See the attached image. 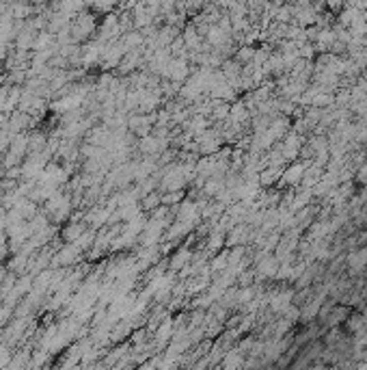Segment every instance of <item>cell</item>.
I'll return each mask as SVG.
<instances>
[{"label": "cell", "instance_id": "cell-1", "mask_svg": "<svg viewBox=\"0 0 367 370\" xmlns=\"http://www.w3.org/2000/svg\"><path fill=\"white\" fill-rule=\"evenodd\" d=\"M352 314V308L350 305H346V303H341V305H333V310L326 314V318L322 320L320 325H324V329H329V327H337V325H344L346 323V318Z\"/></svg>", "mask_w": 367, "mask_h": 370}, {"label": "cell", "instance_id": "cell-2", "mask_svg": "<svg viewBox=\"0 0 367 370\" xmlns=\"http://www.w3.org/2000/svg\"><path fill=\"white\" fill-rule=\"evenodd\" d=\"M279 264H281V262H279V258H276V255L266 253L262 260L255 262V275L262 277V279H268V277L274 279L276 271H279Z\"/></svg>", "mask_w": 367, "mask_h": 370}, {"label": "cell", "instance_id": "cell-3", "mask_svg": "<svg viewBox=\"0 0 367 370\" xmlns=\"http://www.w3.org/2000/svg\"><path fill=\"white\" fill-rule=\"evenodd\" d=\"M311 165L309 160H305V163H294L290 165L285 171L281 173V184H288V187H294V184H300L303 182V175H305V169Z\"/></svg>", "mask_w": 367, "mask_h": 370}, {"label": "cell", "instance_id": "cell-4", "mask_svg": "<svg viewBox=\"0 0 367 370\" xmlns=\"http://www.w3.org/2000/svg\"><path fill=\"white\" fill-rule=\"evenodd\" d=\"M184 187H186V175H184V171H182V169L171 167L169 171H167L165 182H162V189H167V191H182Z\"/></svg>", "mask_w": 367, "mask_h": 370}, {"label": "cell", "instance_id": "cell-5", "mask_svg": "<svg viewBox=\"0 0 367 370\" xmlns=\"http://www.w3.org/2000/svg\"><path fill=\"white\" fill-rule=\"evenodd\" d=\"M251 238V228L249 223H238L233 230H229V236H227V245H240L247 243Z\"/></svg>", "mask_w": 367, "mask_h": 370}, {"label": "cell", "instance_id": "cell-6", "mask_svg": "<svg viewBox=\"0 0 367 370\" xmlns=\"http://www.w3.org/2000/svg\"><path fill=\"white\" fill-rule=\"evenodd\" d=\"M367 325V316L363 314V312H352V314H350L348 318H346V323H344V327L348 329L350 334H354V331H358V329H363Z\"/></svg>", "mask_w": 367, "mask_h": 370}, {"label": "cell", "instance_id": "cell-7", "mask_svg": "<svg viewBox=\"0 0 367 370\" xmlns=\"http://www.w3.org/2000/svg\"><path fill=\"white\" fill-rule=\"evenodd\" d=\"M190 249H186V247H182V249H177V253L171 258V269L173 271H179L184 267V264H188V260H190Z\"/></svg>", "mask_w": 367, "mask_h": 370}, {"label": "cell", "instance_id": "cell-8", "mask_svg": "<svg viewBox=\"0 0 367 370\" xmlns=\"http://www.w3.org/2000/svg\"><path fill=\"white\" fill-rule=\"evenodd\" d=\"M253 281H255V271L253 269H242L235 275V284H240V286H251Z\"/></svg>", "mask_w": 367, "mask_h": 370}, {"label": "cell", "instance_id": "cell-9", "mask_svg": "<svg viewBox=\"0 0 367 370\" xmlns=\"http://www.w3.org/2000/svg\"><path fill=\"white\" fill-rule=\"evenodd\" d=\"M210 267H212V271H220V273H223L227 267H229V251H223L220 255H216V258L212 260Z\"/></svg>", "mask_w": 367, "mask_h": 370}, {"label": "cell", "instance_id": "cell-10", "mask_svg": "<svg viewBox=\"0 0 367 370\" xmlns=\"http://www.w3.org/2000/svg\"><path fill=\"white\" fill-rule=\"evenodd\" d=\"M242 353L238 351V349H233V351H229L227 353V357H225V361H223V366L225 368H233V366H244V361H242Z\"/></svg>", "mask_w": 367, "mask_h": 370}, {"label": "cell", "instance_id": "cell-11", "mask_svg": "<svg viewBox=\"0 0 367 370\" xmlns=\"http://www.w3.org/2000/svg\"><path fill=\"white\" fill-rule=\"evenodd\" d=\"M184 199V189L182 191H167V195L162 197V206H175Z\"/></svg>", "mask_w": 367, "mask_h": 370}, {"label": "cell", "instance_id": "cell-12", "mask_svg": "<svg viewBox=\"0 0 367 370\" xmlns=\"http://www.w3.org/2000/svg\"><path fill=\"white\" fill-rule=\"evenodd\" d=\"M143 143H145V145H143V150H145V152H160L162 147L167 145L165 141H158V139H145Z\"/></svg>", "mask_w": 367, "mask_h": 370}, {"label": "cell", "instance_id": "cell-13", "mask_svg": "<svg viewBox=\"0 0 367 370\" xmlns=\"http://www.w3.org/2000/svg\"><path fill=\"white\" fill-rule=\"evenodd\" d=\"M229 113H227V104L220 102V104H214V117L216 119H225Z\"/></svg>", "mask_w": 367, "mask_h": 370}, {"label": "cell", "instance_id": "cell-14", "mask_svg": "<svg viewBox=\"0 0 367 370\" xmlns=\"http://www.w3.org/2000/svg\"><path fill=\"white\" fill-rule=\"evenodd\" d=\"M143 206L145 208H156V206H162V197H158V195H149L143 202Z\"/></svg>", "mask_w": 367, "mask_h": 370}, {"label": "cell", "instance_id": "cell-15", "mask_svg": "<svg viewBox=\"0 0 367 370\" xmlns=\"http://www.w3.org/2000/svg\"><path fill=\"white\" fill-rule=\"evenodd\" d=\"M335 102H337V104H348V102H350V93H348V91H341L337 98H335Z\"/></svg>", "mask_w": 367, "mask_h": 370}]
</instances>
